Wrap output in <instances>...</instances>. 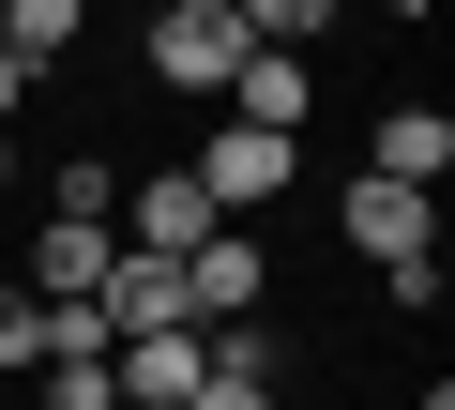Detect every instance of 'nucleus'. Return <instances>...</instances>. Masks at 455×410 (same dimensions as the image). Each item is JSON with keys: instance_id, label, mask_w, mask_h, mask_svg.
Wrapping results in <instances>:
<instances>
[{"instance_id": "1", "label": "nucleus", "mask_w": 455, "mask_h": 410, "mask_svg": "<svg viewBox=\"0 0 455 410\" xmlns=\"http://www.w3.org/2000/svg\"><path fill=\"white\" fill-rule=\"evenodd\" d=\"M167 92H212L228 107V76H243V16H228V0H152V46H137Z\"/></svg>"}, {"instance_id": "2", "label": "nucleus", "mask_w": 455, "mask_h": 410, "mask_svg": "<svg viewBox=\"0 0 455 410\" xmlns=\"http://www.w3.org/2000/svg\"><path fill=\"white\" fill-rule=\"evenodd\" d=\"M182 167H197L212 213H259V197H289V182H304V152H289V137H259V122H212Z\"/></svg>"}, {"instance_id": "3", "label": "nucleus", "mask_w": 455, "mask_h": 410, "mask_svg": "<svg viewBox=\"0 0 455 410\" xmlns=\"http://www.w3.org/2000/svg\"><path fill=\"white\" fill-rule=\"evenodd\" d=\"M334 229H349V244L395 274V259H425V244H440V197H425V182H379V167H349V182H334Z\"/></svg>"}, {"instance_id": "4", "label": "nucleus", "mask_w": 455, "mask_h": 410, "mask_svg": "<svg viewBox=\"0 0 455 410\" xmlns=\"http://www.w3.org/2000/svg\"><path fill=\"white\" fill-rule=\"evenodd\" d=\"M107 229H122L137 259H197V244H212L228 213L197 197V167H152V182H122V213H107Z\"/></svg>"}, {"instance_id": "5", "label": "nucleus", "mask_w": 455, "mask_h": 410, "mask_svg": "<svg viewBox=\"0 0 455 410\" xmlns=\"http://www.w3.org/2000/svg\"><path fill=\"white\" fill-rule=\"evenodd\" d=\"M259 289H274V274H259V244H228V229H212V244L182 259V319H197V334H228V319H259Z\"/></svg>"}, {"instance_id": "6", "label": "nucleus", "mask_w": 455, "mask_h": 410, "mask_svg": "<svg viewBox=\"0 0 455 410\" xmlns=\"http://www.w3.org/2000/svg\"><path fill=\"white\" fill-rule=\"evenodd\" d=\"M107 380H122V410H182V395L212 380V350H197V334H122Z\"/></svg>"}, {"instance_id": "7", "label": "nucleus", "mask_w": 455, "mask_h": 410, "mask_svg": "<svg viewBox=\"0 0 455 410\" xmlns=\"http://www.w3.org/2000/svg\"><path fill=\"white\" fill-rule=\"evenodd\" d=\"M364 167H379V182H425V197H440V167H455V122H440V107L410 92V107H379V137H364Z\"/></svg>"}, {"instance_id": "8", "label": "nucleus", "mask_w": 455, "mask_h": 410, "mask_svg": "<svg viewBox=\"0 0 455 410\" xmlns=\"http://www.w3.org/2000/svg\"><path fill=\"white\" fill-rule=\"evenodd\" d=\"M76 31H92V0H0V61H31V76H61Z\"/></svg>"}, {"instance_id": "9", "label": "nucleus", "mask_w": 455, "mask_h": 410, "mask_svg": "<svg viewBox=\"0 0 455 410\" xmlns=\"http://www.w3.org/2000/svg\"><path fill=\"white\" fill-rule=\"evenodd\" d=\"M243 16V46H289V61H319V31L349 16V0H228Z\"/></svg>"}, {"instance_id": "10", "label": "nucleus", "mask_w": 455, "mask_h": 410, "mask_svg": "<svg viewBox=\"0 0 455 410\" xmlns=\"http://www.w3.org/2000/svg\"><path fill=\"white\" fill-rule=\"evenodd\" d=\"M46 213H92V229H107V213H122V167H107V152H61V197H46Z\"/></svg>"}, {"instance_id": "11", "label": "nucleus", "mask_w": 455, "mask_h": 410, "mask_svg": "<svg viewBox=\"0 0 455 410\" xmlns=\"http://www.w3.org/2000/svg\"><path fill=\"white\" fill-rule=\"evenodd\" d=\"M31 365H46V304H31V289H0V380H31Z\"/></svg>"}, {"instance_id": "12", "label": "nucleus", "mask_w": 455, "mask_h": 410, "mask_svg": "<svg viewBox=\"0 0 455 410\" xmlns=\"http://www.w3.org/2000/svg\"><path fill=\"white\" fill-rule=\"evenodd\" d=\"M31 92H46V76H31V61H0V137H16V107H31Z\"/></svg>"}, {"instance_id": "13", "label": "nucleus", "mask_w": 455, "mask_h": 410, "mask_svg": "<svg viewBox=\"0 0 455 410\" xmlns=\"http://www.w3.org/2000/svg\"><path fill=\"white\" fill-rule=\"evenodd\" d=\"M0 197H16V137H0Z\"/></svg>"}, {"instance_id": "14", "label": "nucleus", "mask_w": 455, "mask_h": 410, "mask_svg": "<svg viewBox=\"0 0 455 410\" xmlns=\"http://www.w3.org/2000/svg\"><path fill=\"white\" fill-rule=\"evenodd\" d=\"M0 410H16V380H0Z\"/></svg>"}]
</instances>
